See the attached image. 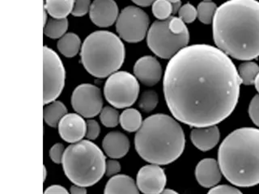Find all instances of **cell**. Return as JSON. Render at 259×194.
Masks as SVG:
<instances>
[{
  "label": "cell",
  "mask_w": 259,
  "mask_h": 194,
  "mask_svg": "<svg viewBox=\"0 0 259 194\" xmlns=\"http://www.w3.org/2000/svg\"><path fill=\"white\" fill-rule=\"evenodd\" d=\"M241 78L230 57L217 47L192 44L170 59L163 88L175 119L191 127L217 125L237 107Z\"/></svg>",
  "instance_id": "cell-1"
},
{
  "label": "cell",
  "mask_w": 259,
  "mask_h": 194,
  "mask_svg": "<svg viewBox=\"0 0 259 194\" xmlns=\"http://www.w3.org/2000/svg\"><path fill=\"white\" fill-rule=\"evenodd\" d=\"M217 48L230 58L251 61L259 57V2L228 0L217 8L212 22Z\"/></svg>",
  "instance_id": "cell-2"
},
{
  "label": "cell",
  "mask_w": 259,
  "mask_h": 194,
  "mask_svg": "<svg viewBox=\"0 0 259 194\" xmlns=\"http://www.w3.org/2000/svg\"><path fill=\"white\" fill-rule=\"evenodd\" d=\"M223 175L237 187L259 184V129L243 127L225 137L218 150Z\"/></svg>",
  "instance_id": "cell-3"
},
{
  "label": "cell",
  "mask_w": 259,
  "mask_h": 194,
  "mask_svg": "<svg viewBox=\"0 0 259 194\" xmlns=\"http://www.w3.org/2000/svg\"><path fill=\"white\" fill-rule=\"evenodd\" d=\"M186 137L178 120L157 113L146 118L135 137L139 156L150 164L167 165L184 152Z\"/></svg>",
  "instance_id": "cell-4"
},
{
  "label": "cell",
  "mask_w": 259,
  "mask_h": 194,
  "mask_svg": "<svg viewBox=\"0 0 259 194\" xmlns=\"http://www.w3.org/2000/svg\"><path fill=\"white\" fill-rule=\"evenodd\" d=\"M125 51L119 36L109 31H96L86 37L81 46L80 59L90 75L99 79L121 68Z\"/></svg>",
  "instance_id": "cell-5"
},
{
  "label": "cell",
  "mask_w": 259,
  "mask_h": 194,
  "mask_svg": "<svg viewBox=\"0 0 259 194\" xmlns=\"http://www.w3.org/2000/svg\"><path fill=\"white\" fill-rule=\"evenodd\" d=\"M62 164L65 175L73 184L90 187L105 174L106 158L95 143L81 140L65 149Z\"/></svg>",
  "instance_id": "cell-6"
},
{
  "label": "cell",
  "mask_w": 259,
  "mask_h": 194,
  "mask_svg": "<svg viewBox=\"0 0 259 194\" xmlns=\"http://www.w3.org/2000/svg\"><path fill=\"white\" fill-rule=\"evenodd\" d=\"M190 33L176 35L168 28V19L155 21L147 35V43L152 52L160 59H172L177 53L187 46Z\"/></svg>",
  "instance_id": "cell-7"
},
{
  "label": "cell",
  "mask_w": 259,
  "mask_h": 194,
  "mask_svg": "<svg viewBox=\"0 0 259 194\" xmlns=\"http://www.w3.org/2000/svg\"><path fill=\"white\" fill-rule=\"evenodd\" d=\"M105 99L116 109L131 107L140 94L137 78L127 71H116L109 75L104 87Z\"/></svg>",
  "instance_id": "cell-8"
},
{
  "label": "cell",
  "mask_w": 259,
  "mask_h": 194,
  "mask_svg": "<svg viewBox=\"0 0 259 194\" xmlns=\"http://www.w3.org/2000/svg\"><path fill=\"white\" fill-rule=\"evenodd\" d=\"M66 71L59 55L51 48H43V103L48 105L61 95L65 86Z\"/></svg>",
  "instance_id": "cell-9"
},
{
  "label": "cell",
  "mask_w": 259,
  "mask_h": 194,
  "mask_svg": "<svg viewBox=\"0 0 259 194\" xmlns=\"http://www.w3.org/2000/svg\"><path fill=\"white\" fill-rule=\"evenodd\" d=\"M149 21V16L141 8L128 6L117 17L116 30L126 42H140L148 33Z\"/></svg>",
  "instance_id": "cell-10"
},
{
  "label": "cell",
  "mask_w": 259,
  "mask_h": 194,
  "mask_svg": "<svg viewBox=\"0 0 259 194\" xmlns=\"http://www.w3.org/2000/svg\"><path fill=\"white\" fill-rule=\"evenodd\" d=\"M73 109L85 118H92L103 109V99L98 87L89 83H83L75 87L71 95Z\"/></svg>",
  "instance_id": "cell-11"
},
{
  "label": "cell",
  "mask_w": 259,
  "mask_h": 194,
  "mask_svg": "<svg viewBox=\"0 0 259 194\" xmlns=\"http://www.w3.org/2000/svg\"><path fill=\"white\" fill-rule=\"evenodd\" d=\"M167 177L164 169L158 164H151L140 168L136 178V184L143 193H161L165 188Z\"/></svg>",
  "instance_id": "cell-12"
},
{
  "label": "cell",
  "mask_w": 259,
  "mask_h": 194,
  "mask_svg": "<svg viewBox=\"0 0 259 194\" xmlns=\"http://www.w3.org/2000/svg\"><path fill=\"white\" fill-rule=\"evenodd\" d=\"M59 135L69 143L81 141L87 132V122L79 113H67L59 121Z\"/></svg>",
  "instance_id": "cell-13"
},
{
  "label": "cell",
  "mask_w": 259,
  "mask_h": 194,
  "mask_svg": "<svg viewBox=\"0 0 259 194\" xmlns=\"http://www.w3.org/2000/svg\"><path fill=\"white\" fill-rule=\"evenodd\" d=\"M134 75L143 84L152 87L157 84L161 79V65L154 57L150 55L142 57L134 66Z\"/></svg>",
  "instance_id": "cell-14"
},
{
  "label": "cell",
  "mask_w": 259,
  "mask_h": 194,
  "mask_svg": "<svg viewBox=\"0 0 259 194\" xmlns=\"http://www.w3.org/2000/svg\"><path fill=\"white\" fill-rule=\"evenodd\" d=\"M118 16V7L114 0H94L89 10L93 24L101 28L112 26Z\"/></svg>",
  "instance_id": "cell-15"
},
{
  "label": "cell",
  "mask_w": 259,
  "mask_h": 194,
  "mask_svg": "<svg viewBox=\"0 0 259 194\" xmlns=\"http://www.w3.org/2000/svg\"><path fill=\"white\" fill-rule=\"evenodd\" d=\"M222 175L218 162L211 158L201 160L195 168L197 181L203 188H210L217 185L221 180Z\"/></svg>",
  "instance_id": "cell-16"
},
{
  "label": "cell",
  "mask_w": 259,
  "mask_h": 194,
  "mask_svg": "<svg viewBox=\"0 0 259 194\" xmlns=\"http://www.w3.org/2000/svg\"><path fill=\"white\" fill-rule=\"evenodd\" d=\"M221 133L217 125L194 127L190 132V139L201 152H208L218 144Z\"/></svg>",
  "instance_id": "cell-17"
},
{
  "label": "cell",
  "mask_w": 259,
  "mask_h": 194,
  "mask_svg": "<svg viewBox=\"0 0 259 194\" xmlns=\"http://www.w3.org/2000/svg\"><path fill=\"white\" fill-rule=\"evenodd\" d=\"M102 148L109 157L121 159L129 152V138L121 132H110L104 137Z\"/></svg>",
  "instance_id": "cell-18"
},
{
  "label": "cell",
  "mask_w": 259,
  "mask_h": 194,
  "mask_svg": "<svg viewBox=\"0 0 259 194\" xmlns=\"http://www.w3.org/2000/svg\"><path fill=\"white\" fill-rule=\"evenodd\" d=\"M105 193H140L137 184L126 175H116L110 178L105 185Z\"/></svg>",
  "instance_id": "cell-19"
},
{
  "label": "cell",
  "mask_w": 259,
  "mask_h": 194,
  "mask_svg": "<svg viewBox=\"0 0 259 194\" xmlns=\"http://www.w3.org/2000/svg\"><path fill=\"white\" fill-rule=\"evenodd\" d=\"M75 0H46L45 10L55 19H65L72 12Z\"/></svg>",
  "instance_id": "cell-20"
},
{
  "label": "cell",
  "mask_w": 259,
  "mask_h": 194,
  "mask_svg": "<svg viewBox=\"0 0 259 194\" xmlns=\"http://www.w3.org/2000/svg\"><path fill=\"white\" fill-rule=\"evenodd\" d=\"M67 113V109L63 102L55 101L47 105L43 112L44 121L49 126L55 128L59 125V121Z\"/></svg>",
  "instance_id": "cell-21"
},
{
  "label": "cell",
  "mask_w": 259,
  "mask_h": 194,
  "mask_svg": "<svg viewBox=\"0 0 259 194\" xmlns=\"http://www.w3.org/2000/svg\"><path fill=\"white\" fill-rule=\"evenodd\" d=\"M80 45V39L73 32L66 33L59 39L57 44L59 52L67 58L75 57L79 52Z\"/></svg>",
  "instance_id": "cell-22"
},
{
  "label": "cell",
  "mask_w": 259,
  "mask_h": 194,
  "mask_svg": "<svg viewBox=\"0 0 259 194\" xmlns=\"http://www.w3.org/2000/svg\"><path fill=\"white\" fill-rule=\"evenodd\" d=\"M119 123L125 131L137 132L143 124L141 113L136 109H126L120 115Z\"/></svg>",
  "instance_id": "cell-23"
},
{
  "label": "cell",
  "mask_w": 259,
  "mask_h": 194,
  "mask_svg": "<svg viewBox=\"0 0 259 194\" xmlns=\"http://www.w3.org/2000/svg\"><path fill=\"white\" fill-rule=\"evenodd\" d=\"M68 28V20L65 19H51L45 24L44 34L50 38H61L64 36Z\"/></svg>",
  "instance_id": "cell-24"
},
{
  "label": "cell",
  "mask_w": 259,
  "mask_h": 194,
  "mask_svg": "<svg viewBox=\"0 0 259 194\" xmlns=\"http://www.w3.org/2000/svg\"><path fill=\"white\" fill-rule=\"evenodd\" d=\"M237 71L242 84L249 86L254 84L255 79L259 73V66L252 61H245L239 66Z\"/></svg>",
  "instance_id": "cell-25"
},
{
  "label": "cell",
  "mask_w": 259,
  "mask_h": 194,
  "mask_svg": "<svg viewBox=\"0 0 259 194\" xmlns=\"http://www.w3.org/2000/svg\"><path fill=\"white\" fill-rule=\"evenodd\" d=\"M217 10V5L212 1H202L197 8L198 20L202 24H211Z\"/></svg>",
  "instance_id": "cell-26"
},
{
  "label": "cell",
  "mask_w": 259,
  "mask_h": 194,
  "mask_svg": "<svg viewBox=\"0 0 259 194\" xmlns=\"http://www.w3.org/2000/svg\"><path fill=\"white\" fill-rule=\"evenodd\" d=\"M154 16L159 20H166L172 14V4L168 0H155L152 4Z\"/></svg>",
  "instance_id": "cell-27"
},
{
  "label": "cell",
  "mask_w": 259,
  "mask_h": 194,
  "mask_svg": "<svg viewBox=\"0 0 259 194\" xmlns=\"http://www.w3.org/2000/svg\"><path fill=\"white\" fill-rule=\"evenodd\" d=\"M158 102L159 98L157 93L152 90H148L144 91L140 95L139 107L145 113H150L156 109Z\"/></svg>",
  "instance_id": "cell-28"
},
{
  "label": "cell",
  "mask_w": 259,
  "mask_h": 194,
  "mask_svg": "<svg viewBox=\"0 0 259 194\" xmlns=\"http://www.w3.org/2000/svg\"><path fill=\"white\" fill-rule=\"evenodd\" d=\"M119 117L117 109L110 106H105L100 113V120L105 127H116L119 124Z\"/></svg>",
  "instance_id": "cell-29"
},
{
  "label": "cell",
  "mask_w": 259,
  "mask_h": 194,
  "mask_svg": "<svg viewBox=\"0 0 259 194\" xmlns=\"http://www.w3.org/2000/svg\"><path fill=\"white\" fill-rule=\"evenodd\" d=\"M178 16L186 24H191L198 18L197 8H194L190 3L184 4L181 7L180 10L178 12Z\"/></svg>",
  "instance_id": "cell-30"
},
{
  "label": "cell",
  "mask_w": 259,
  "mask_h": 194,
  "mask_svg": "<svg viewBox=\"0 0 259 194\" xmlns=\"http://www.w3.org/2000/svg\"><path fill=\"white\" fill-rule=\"evenodd\" d=\"M168 28L172 33L176 35H181L186 33V32H189L186 23L179 16L178 17L171 16L168 19Z\"/></svg>",
  "instance_id": "cell-31"
},
{
  "label": "cell",
  "mask_w": 259,
  "mask_h": 194,
  "mask_svg": "<svg viewBox=\"0 0 259 194\" xmlns=\"http://www.w3.org/2000/svg\"><path fill=\"white\" fill-rule=\"evenodd\" d=\"M90 0H75L71 14L76 17L85 16L90 10Z\"/></svg>",
  "instance_id": "cell-32"
},
{
  "label": "cell",
  "mask_w": 259,
  "mask_h": 194,
  "mask_svg": "<svg viewBox=\"0 0 259 194\" xmlns=\"http://www.w3.org/2000/svg\"><path fill=\"white\" fill-rule=\"evenodd\" d=\"M248 112L250 119L259 127V94L255 95L251 100Z\"/></svg>",
  "instance_id": "cell-33"
},
{
  "label": "cell",
  "mask_w": 259,
  "mask_h": 194,
  "mask_svg": "<svg viewBox=\"0 0 259 194\" xmlns=\"http://www.w3.org/2000/svg\"><path fill=\"white\" fill-rule=\"evenodd\" d=\"M64 146L62 143H56L50 150V158L55 164H59L63 161L64 155Z\"/></svg>",
  "instance_id": "cell-34"
},
{
  "label": "cell",
  "mask_w": 259,
  "mask_h": 194,
  "mask_svg": "<svg viewBox=\"0 0 259 194\" xmlns=\"http://www.w3.org/2000/svg\"><path fill=\"white\" fill-rule=\"evenodd\" d=\"M87 132L86 137L89 140H95L99 136L101 133V127L99 124L95 120H88L87 121Z\"/></svg>",
  "instance_id": "cell-35"
},
{
  "label": "cell",
  "mask_w": 259,
  "mask_h": 194,
  "mask_svg": "<svg viewBox=\"0 0 259 194\" xmlns=\"http://www.w3.org/2000/svg\"><path fill=\"white\" fill-rule=\"evenodd\" d=\"M209 193H227L234 194L241 193V190L235 188L233 186L228 185V184H221V185H215L210 188L208 191Z\"/></svg>",
  "instance_id": "cell-36"
},
{
  "label": "cell",
  "mask_w": 259,
  "mask_h": 194,
  "mask_svg": "<svg viewBox=\"0 0 259 194\" xmlns=\"http://www.w3.org/2000/svg\"><path fill=\"white\" fill-rule=\"evenodd\" d=\"M121 171V164L119 162L114 160L106 161L105 164V175L107 176H113Z\"/></svg>",
  "instance_id": "cell-37"
},
{
  "label": "cell",
  "mask_w": 259,
  "mask_h": 194,
  "mask_svg": "<svg viewBox=\"0 0 259 194\" xmlns=\"http://www.w3.org/2000/svg\"><path fill=\"white\" fill-rule=\"evenodd\" d=\"M45 193H68V191L63 188V186L55 184V185L50 186L45 190Z\"/></svg>",
  "instance_id": "cell-38"
},
{
  "label": "cell",
  "mask_w": 259,
  "mask_h": 194,
  "mask_svg": "<svg viewBox=\"0 0 259 194\" xmlns=\"http://www.w3.org/2000/svg\"><path fill=\"white\" fill-rule=\"evenodd\" d=\"M70 192L74 194H85L87 193V189L86 187L74 184V185L70 188Z\"/></svg>",
  "instance_id": "cell-39"
},
{
  "label": "cell",
  "mask_w": 259,
  "mask_h": 194,
  "mask_svg": "<svg viewBox=\"0 0 259 194\" xmlns=\"http://www.w3.org/2000/svg\"><path fill=\"white\" fill-rule=\"evenodd\" d=\"M132 1L140 7H148L155 2V0H132Z\"/></svg>",
  "instance_id": "cell-40"
},
{
  "label": "cell",
  "mask_w": 259,
  "mask_h": 194,
  "mask_svg": "<svg viewBox=\"0 0 259 194\" xmlns=\"http://www.w3.org/2000/svg\"><path fill=\"white\" fill-rule=\"evenodd\" d=\"M172 4V14H177V13H178V12H179V10H180L181 7H182V3L178 2V3H174V4Z\"/></svg>",
  "instance_id": "cell-41"
},
{
  "label": "cell",
  "mask_w": 259,
  "mask_h": 194,
  "mask_svg": "<svg viewBox=\"0 0 259 194\" xmlns=\"http://www.w3.org/2000/svg\"><path fill=\"white\" fill-rule=\"evenodd\" d=\"M254 86L255 88H256V90H257V92H258L259 94V73L257 74V77H256V79H255Z\"/></svg>",
  "instance_id": "cell-42"
},
{
  "label": "cell",
  "mask_w": 259,
  "mask_h": 194,
  "mask_svg": "<svg viewBox=\"0 0 259 194\" xmlns=\"http://www.w3.org/2000/svg\"><path fill=\"white\" fill-rule=\"evenodd\" d=\"M163 193H178L176 191L172 189H164L163 190Z\"/></svg>",
  "instance_id": "cell-43"
},
{
  "label": "cell",
  "mask_w": 259,
  "mask_h": 194,
  "mask_svg": "<svg viewBox=\"0 0 259 194\" xmlns=\"http://www.w3.org/2000/svg\"><path fill=\"white\" fill-rule=\"evenodd\" d=\"M170 3H172V4H174V3L180 2L181 0H168Z\"/></svg>",
  "instance_id": "cell-44"
},
{
  "label": "cell",
  "mask_w": 259,
  "mask_h": 194,
  "mask_svg": "<svg viewBox=\"0 0 259 194\" xmlns=\"http://www.w3.org/2000/svg\"><path fill=\"white\" fill-rule=\"evenodd\" d=\"M203 1H211V0H203Z\"/></svg>",
  "instance_id": "cell-45"
}]
</instances>
